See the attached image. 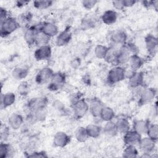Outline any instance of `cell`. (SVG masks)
<instances>
[{
	"mask_svg": "<svg viewBox=\"0 0 158 158\" xmlns=\"http://www.w3.org/2000/svg\"><path fill=\"white\" fill-rule=\"evenodd\" d=\"M20 27L19 21L13 17H8L0 22V34L1 37L5 38L14 33Z\"/></svg>",
	"mask_w": 158,
	"mask_h": 158,
	"instance_id": "cell-1",
	"label": "cell"
},
{
	"mask_svg": "<svg viewBox=\"0 0 158 158\" xmlns=\"http://www.w3.org/2000/svg\"><path fill=\"white\" fill-rule=\"evenodd\" d=\"M125 77V69L120 65H116L109 70L106 77V81L109 85H114L123 80Z\"/></svg>",
	"mask_w": 158,
	"mask_h": 158,
	"instance_id": "cell-2",
	"label": "cell"
},
{
	"mask_svg": "<svg viewBox=\"0 0 158 158\" xmlns=\"http://www.w3.org/2000/svg\"><path fill=\"white\" fill-rule=\"evenodd\" d=\"M41 25V22L28 27L25 30L23 34V38L28 45L32 46L35 44L37 36L40 32Z\"/></svg>",
	"mask_w": 158,
	"mask_h": 158,
	"instance_id": "cell-3",
	"label": "cell"
},
{
	"mask_svg": "<svg viewBox=\"0 0 158 158\" xmlns=\"http://www.w3.org/2000/svg\"><path fill=\"white\" fill-rule=\"evenodd\" d=\"M157 94V89L154 88H144L139 92L138 104L139 106H143L152 101Z\"/></svg>",
	"mask_w": 158,
	"mask_h": 158,
	"instance_id": "cell-4",
	"label": "cell"
},
{
	"mask_svg": "<svg viewBox=\"0 0 158 158\" xmlns=\"http://www.w3.org/2000/svg\"><path fill=\"white\" fill-rule=\"evenodd\" d=\"M74 117L77 119H81L89 110V104L84 99L81 98L72 105Z\"/></svg>",
	"mask_w": 158,
	"mask_h": 158,
	"instance_id": "cell-5",
	"label": "cell"
},
{
	"mask_svg": "<svg viewBox=\"0 0 158 158\" xmlns=\"http://www.w3.org/2000/svg\"><path fill=\"white\" fill-rule=\"evenodd\" d=\"M65 81L66 75L64 73L61 72L54 73L48 85L49 90L56 91L59 89L65 84Z\"/></svg>",
	"mask_w": 158,
	"mask_h": 158,
	"instance_id": "cell-6",
	"label": "cell"
},
{
	"mask_svg": "<svg viewBox=\"0 0 158 158\" xmlns=\"http://www.w3.org/2000/svg\"><path fill=\"white\" fill-rule=\"evenodd\" d=\"M48 99L45 96L37 97L31 99L27 103V107L30 112L35 111L40 109L46 108Z\"/></svg>",
	"mask_w": 158,
	"mask_h": 158,
	"instance_id": "cell-7",
	"label": "cell"
},
{
	"mask_svg": "<svg viewBox=\"0 0 158 158\" xmlns=\"http://www.w3.org/2000/svg\"><path fill=\"white\" fill-rule=\"evenodd\" d=\"M156 142L148 136L141 138L138 145L140 149L143 152L146 157H151L149 154L153 153L156 147Z\"/></svg>",
	"mask_w": 158,
	"mask_h": 158,
	"instance_id": "cell-8",
	"label": "cell"
},
{
	"mask_svg": "<svg viewBox=\"0 0 158 158\" xmlns=\"http://www.w3.org/2000/svg\"><path fill=\"white\" fill-rule=\"evenodd\" d=\"M54 73V71L50 67H46L41 69L35 77L36 83L39 85H43L47 83L51 80Z\"/></svg>",
	"mask_w": 158,
	"mask_h": 158,
	"instance_id": "cell-9",
	"label": "cell"
},
{
	"mask_svg": "<svg viewBox=\"0 0 158 158\" xmlns=\"http://www.w3.org/2000/svg\"><path fill=\"white\" fill-rule=\"evenodd\" d=\"M52 55V49L49 44L38 47L34 52V57L37 60H48Z\"/></svg>",
	"mask_w": 158,
	"mask_h": 158,
	"instance_id": "cell-10",
	"label": "cell"
},
{
	"mask_svg": "<svg viewBox=\"0 0 158 158\" xmlns=\"http://www.w3.org/2000/svg\"><path fill=\"white\" fill-rule=\"evenodd\" d=\"M144 42L148 53L151 56H154L157 52L158 40L152 34H148L144 38Z\"/></svg>",
	"mask_w": 158,
	"mask_h": 158,
	"instance_id": "cell-11",
	"label": "cell"
},
{
	"mask_svg": "<svg viewBox=\"0 0 158 158\" xmlns=\"http://www.w3.org/2000/svg\"><path fill=\"white\" fill-rule=\"evenodd\" d=\"M144 83V74L142 72H133L128 77V85L132 89L140 88Z\"/></svg>",
	"mask_w": 158,
	"mask_h": 158,
	"instance_id": "cell-12",
	"label": "cell"
},
{
	"mask_svg": "<svg viewBox=\"0 0 158 158\" xmlns=\"http://www.w3.org/2000/svg\"><path fill=\"white\" fill-rule=\"evenodd\" d=\"M72 38V33L70 27H67L64 30L59 33L57 36L56 44L57 46H64L68 44Z\"/></svg>",
	"mask_w": 158,
	"mask_h": 158,
	"instance_id": "cell-13",
	"label": "cell"
},
{
	"mask_svg": "<svg viewBox=\"0 0 158 158\" xmlns=\"http://www.w3.org/2000/svg\"><path fill=\"white\" fill-rule=\"evenodd\" d=\"M70 141V136L64 131L57 132L53 138V144L57 148H64Z\"/></svg>",
	"mask_w": 158,
	"mask_h": 158,
	"instance_id": "cell-14",
	"label": "cell"
},
{
	"mask_svg": "<svg viewBox=\"0 0 158 158\" xmlns=\"http://www.w3.org/2000/svg\"><path fill=\"white\" fill-rule=\"evenodd\" d=\"M141 135L135 130H129L123 136V142L126 146L127 145H133L136 146L139 144L141 139Z\"/></svg>",
	"mask_w": 158,
	"mask_h": 158,
	"instance_id": "cell-15",
	"label": "cell"
},
{
	"mask_svg": "<svg viewBox=\"0 0 158 158\" xmlns=\"http://www.w3.org/2000/svg\"><path fill=\"white\" fill-rule=\"evenodd\" d=\"M40 31L48 36L49 38H52L56 36L59 33L58 27L56 24L49 22H41Z\"/></svg>",
	"mask_w": 158,
	"mask_h": 158,
	"instance_id": "cell-16",
	"label": "cell"
},
{
	"mask_svg": "<svg viewBox=\"0 0 158 158\" xmlns=\"http://www.w3.org/2000/svg\"><path fill=\"white\" fill-rule=\"evenodd\" d=\"M104 107L103 102L98 98H94L91 99L89 104V110L91 114L95 118L99 117L100 113Z\"/></svg>",
	"mask_w": 158,
	"mask_h": 158,
	"instance_id": "cell-17",
	"label": "cell"
},
{
	"mask_svg": "<svg viewBox=\"0 0 158 158\" xmlns=\"http://www.w3.org/2000/svg\"><path fill=\"white\" fill-rule=\"evenodd\" d=\"M47 115L46 108L40 109L35 111L30 112L27 116V120L29 122L36 123L37 122H41L45 120Z\"/></svg>",
	"mask_w": 158,
	"mask_h": 158,
	"instance_id": "cell-18",
	"label": "cell"
},
{
	"mask_svg": "<svg viewBox=\"0 0 158 158\" xmlns=\"http://www.w3.org/2000/svg\"><path fill=\"white\" fill-rule=\"evenodd\" d=\"M127 34L122 30H117L111 35L110 40L112 43L116 46H122L126 43L127 40Z\"/></svg>",
	"mask_w": 158,
	"mask_h": 158,
	"instance_id": "cell-19",
	"label": "cell"
},
{
	"mask_svg": "<svg viewBox=\"0 0 158 158\" xmlns=\"http://www.w3.org/2000/svg\"><path fill=\"white\" fill-rule=\"evenodd\" d=\"M150 123H151L148 120H136L133 123V130L139 133L141 135H145L146 134Z\"/></svg>",
	"mask_w": 158,
	"mask_h": 158,
	"instance_id": "cell-20",
	"label": "cell"
},
{
	"mask_svg": "<svg viewBox=\"0 0 158 158\" xmlns=\"http://www.w3.org/2000/svg\"><path fill=\"white\" fill-rule=\"evenodd\" d=\"M23 117L22 115L17 113L11 114L8 118V123L13 130L19 129L23 123Z\"/></svg>",
	"mask_w": 158,
	"mask_h": 158,
	"instance_id": "cell-21",
	"label": "cell"
},
{
	"mask_svg": "<svg viewBox=\"0 0 158 158\" xmlns=\"http://www.w3.org/2000/svg\"><path fill=\"white\" fill-rule=\"evenodd\" d=\"M118 14L115 10H106L101 15L102 22L107 25L115 23L117 20Z\"/></svg>",
	"mask_w": 158,
	"mask_h": 158,
	"instance_id": "cell-22",
	"label": "cell"
},
{
	"mask_svg": "<svg viewBox=\"0 0 158 158\" xmlns=\"http://www.w3.org/2000/svg\"><path fill=\"white\" fill-rule=\"evenodd\" d=\"M128 62L130 67L133 72L137 71L144 64V60L143 58L138 56V54H132L128 59Z\"/></svg>",
	"mask_w": 158,
	"mask_h": 158,
	"instance_id": "cell-23",
	"label": "cell"
},
{
	"mask_svg": "<svg viewBox=\"0 0 158 158\" xmlns=\"http://www.w3.org/2000/svg\"><path fill=\"white\" fill-rule=\"evenodd\" d=\"M15 101V95L14 93L9 92L1 95V109H6L12 106Z\"/></svg>",
	"mask_w": 158,
	"mask_h": 158,
	"instance_id": "cell-24",
	"label": "cell"
},
{
	"mask_svg": "<svg viewBox=\"0 0 158 158\" xmlns=\"http://www.w3.org/2000/svg\"><path fill=\"white\" fill-rule=\"evenodd\" d=\"M14 154V148L9 143L1 142L0 144V157L9 158Z\"/></svg>",
	"mask_w": 158,
	"mask_h": 158,
	"instance_id": "cell-25",
	"label": "cell"
},
{
	"mask_svg": "<svg viewBox=\"0 0 158 158\" xmlns=\"http://www.w3.org/2000/svg\"><path fill=\"white\" fill-rule=\"evenodd\" d=\"M115 123L118 133L124 134L130 130L129 121L125 117H120L117 118Z\"/></svg>",
	"mask_w": 158,
	"mask_h": 158,
	"instance_id": "cell-26",
	"label": "cell"
},
{
	"mask_svg": "<svg viewBox=\"0 0 158 158\" xmlns=\"http://www.w3.org/2000/svg\"><path fill=\"white\" fill-rule=\"evenodd\" d=\"M86 131L89 138H97L101 133L102 128L96 124H89L86 127Z\"/></svg>",
	"mask_w": 158,
	"mask_h": 158,
	"instance_id": "cell-27",
	"label": "cell"
},
{
	"mask_svg": "<svg viewBox=\"0 0 158 158\" xmlns=\"http://www.w3.org/2000/svg\"><path fill=\"white\" fill-rule=\"evenodd\" d=\"M29 72L28 68L25 67H19L15 68L12 72V75L17 80H21L27 77Z\"/></svg>",
	"mask_w": 158,
	"mask_h": 158,
	"instance_id": "cell-28",
	"label": "cell"
},
{
	"mask_svg": "<svg viewBox=\"0 0 158 158\" xmlns=\"http://www.w3.org/2000/svg\"><path fill=\"white\" fill-rule=\"evenodd\" d=\"M115 112L114 110L108 106H104L99 115V118L105 122H109L112 120V119L115 117Z\"/></svg>",
	"mask_w": 158,
	"mask_h": 158,
	"instance_id": "cell-29",
	"label": "cell"
},
{
	"mask_svg": "<svg viewBox=\"0 0 158 158\" xmlns=\"http://www.w3.org/2000/svg\"><path fill=\"white\" fill-rule=\"evenodd\" d=\"M103 131L106 135L109 136H115L118 133L115 123L112 120L106 122L103 128Z\"/></svg>",
	"mask_w": 158,
	"mask_h": 158,
	"instance_id": "cell-30",
	"label": "cell"
},
{
	"mask_svg": "<svg viewBox=\"0 0 158 158\" xmlns=\"http://www.w3.org/2000/svg\"><path fill=\"white\" fill-rule=\"evenodd\" d=\"M138 155V151L133 145H127L123 150L122 156L126 158H133L136 157Z\"/></svg>",
	"mask_w": 158,
	"mask_h": 158,
	"instance_id": "cell-31",
	"label": "cell"
},
{
	"mask_svg": "<svg viewBox=\"0 0 158 158\" xmlns=\"http://www.w3.org/2000/svg\"><path fill=\"white\" fill-rule=\"evenodd\" d=\"M108 50H109V47L104 45H102V44H98L94 48V55L98 59H104L107 54Z\"/></svg>",
	"mask_w": 158,
	"mask_h": 158,
	"instance_id": "cell-32",
	"label": "cell"
},
{
	"mask_svg": "<svg viewBox=\"0 0 158 158\" xmlns=\"http://www.w3.org/2000/svg\"><path fill=\"white\" fill-rule=\"evenodd\" d=\"M146 135L151 139L157 142L158 139V125L156 123H150Z\"/></svg>",
	"mask_w": 158,
	"mask_h": 158,
	"instance_id": "cell-33",
	"label": "cell"
},
{
	"mask_svg": "<svg viewBox=\"0 0 158 158\" xmlns=\"http://www.w3.org/2000/svg\"><path fill=\"white\" fill-rule=\"evenodd\" d=\"M75 136L76 139L79 142H85L89 138L86 131L85 127H78L75 132Z\"/></svg>",
	"mask_w": 158,
	"mask_h": 158,
	"instance_id": "cell-34",
	"label": "cell"
},
{
	"mask_svg": "<svg viewBox=\"0 0 158 158\" xmlns=\"http://www.w3.org/2000/svg\"><path fill=\"white\" fill-rule=\"evenodd\" d=\"M95 25V21L89 17L83 18L80 23V28L82 30H88L93 28Z\"/></svg>",
	"mask_w": 158,
	"mask_h": 158,
	"instance_id": "cell-35",
	"label": "cell"
},
{
	"mask_svg": "<svg viewBox=\"0 0 158 158\" xmlns=\"http://www.w3.org/2000/svg\"><path fill=\"white\" fill-rule=\"evenodd\" d=\"M54 1L48 0H38L33 1V6L38 9H46L51 7Z\"/></svg>",
	"mask_w": 158,
	"mask_h": 158,
	"instance_id": "cell-36",
	"label": "cell"
},
{
	"mask_svg": "<svg viewBox=\"0 0 158 158\" xmlns=\"http://www.w3.org/2000/svg\"><path fill=\"white\" fill-rule=\"evenodd\" d=\"M50 38H51L48 37V36H46V35H44V33L40 31L37 36L35 44H36L38 47L49 44V41L50 40Z\"/></svg>",
	"mask_w": 158,
	"mask_h": 158,
	"instance_id": "cell-37",
	"label": "cell"
},
{
	"mask_svg": "<svg viewBox=\"0 0 158 158\" xmlns=\"http://www.w3.org/2000/svg\"><path fill=\"white\" fill-rule=\"evenodd\" d=\"M29 91V87L27 82L26 81H23L22 82L17 88V92L19 94L20 96H25L28 94Z\"/></svg>",
	"mask_w": 158,
	"mask_h": 158,
	"instance_id": "cell-38",
	"label": "cell"
},
{
	"mask_svg": "<svg viewBox=\"0 0 158 158\" xmlns=\"http://www.w3.org/2000/svg\"><path fill=\"white\" fill-rule=\"evenodd\" d=\"M125 46L128 49V51H129V52L131 54V55L138 54V53L139 52V48L134 43H125Z\"/></svg>",
	"mask_w": 158,
	"mask_h": 158,
	"instance_id": "cell-39",
	"label": "cell"
},
{
	"mask_svg": "<svg viewBox=\"0 0 158 158\" xmlns=\"http://www.w3.org/2000/svg\"><path fill=\"white\" fill-rule=\"evenodd\" d=\"M1 140H6L9 135V127L2 123L1 125Z\"/></svg>",
	"mask_w": 158,
	"mask_h": 158,
	"instance_id": "cell-40",
	"label": "cell"
},
{
	"mask_svg": "<svg viewBox=\"0 0 158 158\" xmlns=\"http://www.w3.org/2000/svg\"><path fill=\"white\" fill-rule=\"evenodd\" d=\"M143 6L147 9L154 8L156 10L157 9V1H144L141 2Z\"/></svg>",
	"mask_w": 158,
	"mask_h": 158,
	"instance_id": "cell-41",
	"label": "cell"
},
{
	"mask_svg": "<svg viewBox=\"0 0 158 158\" xmlns=\"http://www.w3.org/2000/svg\"><path fill=\"white\" fill-rule=\"evenodd\" d=\"M98 2V1L96 0H84L81 1V4L84 8L86 9H91L95 6Z\"/></svg>",
	"mask_w": 158,
	"mask_h": 158,
	"instance_id": "cell-42",
	"label": "cell"
},
{
	"mask_svg": "<svg viewBox=\"0 0 158 158\" xmlns=\"http://www.w3.org/2000/svg\"><path fill=\"white\" fill-rule=\"evenodd\" d=\"M28 154L26 156L28 157H48L44 151H34Z\"/></svg>",
	"mask_w": 158,
	"mask_h": 158,
	"instance_id": "cell-43",
	"label": "cell"
},
{
	"mask_svg": "<svg viewBox=\"0 0 158 158\" xmlns=\"http://www.w3.org/2000/svg\"><path fill=\"white\" fill-rule=\"evenodd\" d=\"M53 106L58 111H60V112H62V111H64L65 110V106L64 105V104L59 101V100H56L54 103H53Z\"/></svg>",
	"mask_w": 158,
	"mask_h": 158,
	"instance_id": "cell-44",
	"label": "cell"
},
{
	"mask_svg": "<svg viewBox=\"0 0 158 158\" xmlns=\"http://www.w3.org/2000/svg\"><path fill=\"white\" fill-rule=\"evenodd\" d=\"M112 3L113 5V7L118 10H122L125 8L123 4V0L114 1H112Z\"/></svg>",
	"mask_w": 158,
	"mask_h": 158,
	"instance_id": "cell-45",
	"label": "cell"
},
{
	"mask_svg": "<svg viewBox=\"0 0 158 158\" xmlns=\"http://www.w3.org/2000/svg\"><path fill=\"white\" fill-rule=\"evenodd\" d=\"M0 11H1L0 12V16H1L0 22H2V21H4L6 19H7L8 17V14H7V10L2 7H1L0 8Z\"/></svg>",
	"mask_w": 158,
	"mask_h": 158,
	"instance_id": "cell-46",
	"label": "cell"
},
{
	"mask_svg": "<svg viewBox=\"0 0 158 158\" xmlns=\"http://www.w3.org/2000/svg\"><path fill=\"white\" fill-rule=\"evenodd\" d=\"M81 64V60L79 58H74L73 59L71 62H70V65L73 68V69H77L80 66Z\"/></svg>",
	"mask_w": 158,
	"mask_h": 158,
	"instance_id": "cell-47",
	"label": "cell"
},
{
	"mask_svg": "<svg viewBox=\"0 0 158 158\" xmlns=\"http://www.w3.org/2000/svg\"><path fill=\"white\" fill-rule=\"evenodd\" d=\"M137 1L135 0H123V4L124 7H130L134 6Z\"/></svg>",
	"mask_w": 158,
	"mask_h": 158,
	"instance_id": "cell-48",
	"label": "cell"
},
{
	"mask_svg": "<svg viewBox=\"0 0 158 158\" xmlns=\"http://www.w3.org/2000/svg\"><path fill=\"white\" fill-rule=\"evenodd\" d=\"M30 2L29 1H16V6L19 7H22L24 6L27 5Z\"/></svg>",
	"mask_w": 158,
	"mask_h": 158,
	"instance_id": "cell-49",
	"label": "cell"
}]
</instances>
